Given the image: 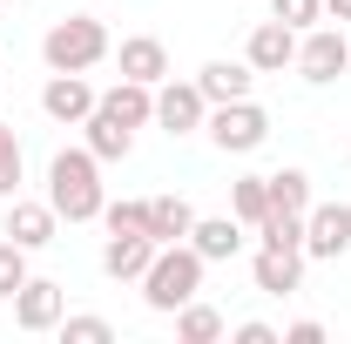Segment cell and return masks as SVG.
Returning <instances> with one entry per match:
<instances>
[{
    "mask_svg": "<svg viewBox=\"0 0 351 344\" xmlns=\"http://www.w3.org/2000/svg\"><path fill=\"white\" fill-rule=\"evenodd\" d=\"M47 203L61 223H95L101 216V162H95V149H61L54 162H47Z\"/></svg>",
    "mask_w": 351,
    "mask_h": 344,
    "instance_id": "1",
    "label": "cell"
},
{
    "mask_svg": "<svg viewBox=\"0 0 351 344\" xmlns=\"http://www.w3.org/2000/svg\"><path fill=\"white\" fill-rule=\"evenodd\" d=\"M203 270H210V263H203L196 243H162L156 263L142 270V304H149V310H162V317H176L182 304L203 291Z\"/></svg>",
    "mask_w": 351,
    "mask_h": 344,
    "instance_id": "2",
    "label": "cell"
},
{
    "mask_svg": "<svg viewBox=\"0 0 351 344\" xmlns=\"http://www.w3.org/2000/svg\"><path fill=\"white\" fill-rule=\"evenodd\" d=\"M41 61L47 75H88L95 61H108V27L95 14H68L41 34Z\"/></svg>",
    "mask_w": 351,
    "mask_h": 344,
    "instance_id": "3",
    "label": "cell"
},
{
    "mask_svg": "<svg viewBox=\"0 0 351 344\" xmlns=\"http://www.w3.org/2000/svg\"><path fill=\"white\" fill-rule=\"evenodd\" d=\"M203 129H210V142H217L223 156H250V149H263V135H270V115L243 95V101H217Z\"/></svg>",
    "mask_w": 351,
    "mask_h": 344,
    "instance_id": "4",
    "label": "cell"
},
{
    "mask_svg": "<svg viewBox=\"0 0 351 344\" xmlns=\"http://www.w3.org/2000/svg\"><path fill=\"white\" fill-rule=\"evenodd\" d=\"M345 68H351V41L338 27H304V34H298V75H304V82L324 88V82H338Z\"/></svg>",
    "mask_w": 351,
    "mask_h": 344,
    "instance_id": "5",
    "label": "cell"
},
{
    "mask_svg": "<svg viewBox=\"0 0 351 344\" xmlns=\"http://www.w3.org/2000/svg\"><path fill=\"white\" fill-rule=\"evenodd\" d=\"M351 250V203H311L304 210V257L338 263Z\"/></svg>",
    "mask_w": 351,
    "mask_h": 344,
    "instance_id": "6",
    "label": "cell"
},
{
    "mask_svg": "<svg viewBox=\"0 0 351 344\" xmlns=\"http://www.w3.org/2000/svg\"><path fill=\"white\" fill-rule=\"evenodd\" d=\"M156 122L169 135H196L203 122H210V101H203V88L196 82H156Z\"/></svg>",
    "mask_w": 351,
    "mask_h": 344,
    "instance_id": "7",
    "label": "cell"
},
{
    "mask_svg": "<svg viewBox=\"0 0 351 344\" xmlns=\"http://www.w3.org/2000/svg\"><path fill=\"white\" fill-rule=\"evenodd\" d=\"M54 230H61V216H54L47 196H7V230L0 236H14L21 250H47Z\"/></svg>",
    "mask_w": 351,
    "mask_h": 344,
    "instance_id": "8",
    "label": "cell"
},
{
    "mask_svg": "<svg viewBox=\"0 0 351 344\" xmlns=\"http://www.w3.org/2000/svg\"><path fill=\"white\" fill-rule=\"evenodd\" d=\"M243 61L257 68V75H284V68H298V27H284L277 14L250 27V41H243Z\"/></svg>",
    "mask_w": 351,
    "mask_h": 344,
    "instance_id": "9",
    "label": "cell"
},
{
    "mask_svg": "<svg viewBox=\"0 0 351 344\" xmlns=\"http://www.w3.org/2000/svg\"><path fill=\"white\" fill-rule=\"evenodd\" d=\"M95 88L82 82V75H47V88H41V115L47 122H61V129H82L88 115H95Z\"/></svg>",
    "mask_w": 351,
    "mask_h": 344,
    "instance_id": "10",
    "label": "cell"
},
{
    "mask_svg": "<svg viewBox=\"0 0 351 344\" xmlns=\"http://www.w3.org/2000/svg\"><path fill=\"white\" fill-rule=\"evenodd\" d=\"M61 317H68V304H61V284L54 277H27L14 291V324L21 331H54Z\"/></svg>",
    "mask_w": 351,
    "mask_h": 344,
    "instance_id": "11",
    "label": "cell"
},
{
    "mask_svg": "<svg viewBox=\"0 0 351 344\" xmlns=\"http://www.w3.org/2000/svg\"><path fill=\"white\" fill-rule=\"evenodd\" d=\"M250 277H257L263 297H291V291L304 284V250H277V243H263L257 257H250Z\"/></svg>",
    "mask_w": 351,
    "mask_h": 344,
    "instance_id": "12",
    "label": "cell"
},
{
    "mask_svg": "<svg viewBox=\"0 0 351 344\" xmlns=\"http://www.w3.org/2000/svg\"><path fill=\"white\" fill-rule=\"evenodd\" d=\"M115 61H122V75L142 88H156V82H169V47L156 41V34H129V41L115 47Z\"/></svg>",
    "mask_w": 351,
    "mask_h": 344,
    "instance_id": "13",
    "label": "cell"
},
{
    "mask_svg": "<svg viewBox=\"0 0 351 344\" xmlns=\"http://www.w3.org/2000/svg\"><path fill=\"white\" fill-rule=\"evenodd\" d=\"M156 250H162L156 236H108V243H101V270H108L115 284H142V270L156 263Z\"/></svg>",
    "mask_w": 351,
    "mask_h": 344,
    "instance_id": "14",
    "label": "cell"
},
{
    "mask_svg": "<svg viewBox=\"0 0 351 344\" xmlns=\"http://www.w3.org/2000/svg\"><path fill=\"white\" fill-rule=\"evenodd\" d=\"M250 82H257V68H250V61H203V68H196V88H203V101H210V108H217V101H243Z\"/></svg>",
    "mask_w": 351,
    "mask_h": 344,
    "instance_id": "15",
    "label": "cell"
},
{
    "mask_svg": "<svg viewBox=\"0 0 351 344\" xmlns=\"http://www.w3.org/2000/svg\"><path fill=\"white\" fill-rule=\"evenodd\" d=\"M82 129H88V149H95V162H129V149H135V129L122 122V115H108V108L95 101V115H88Z\"/></svg>",
    "mask_w": 351,
    "mask_h": 344,
    "instance_id": "16",
    "label": "cell"
},
{
    "mask_svg": "<svg viewBox=\"0 0 351 344\" xmlns=\"http://www.w3.org/2000/svg\"><path fill=\"white\" fill-rule=\"evenodd\" d=\"M189 243L203 250V263H230L237 250H243V223H237V216H196Z\"/></svg>",
    "mask_w": 351,
    "mask_h": 344,
    "instance_id": "17",
    "label": "cell"
},
{
    "mask_svg": "<svg viewBox=\"0 0 351 344\" xmlns=\"http://www.w3.org/2000/svg\"><path fill=\"white\" fill-rule=\"evenodd\" d=\"M189 230H196L189 196H149V236L156 243H189Z\"/></svg>",
    "mask_w": 351,
    "mask_h": 344,
    "instance_id": "18",
    "label": "cell"
},
{
    "mask_svg": "<svg viewBox=\"0 0 351 344\" xmlns=\"http://www.w3.org/2000/svg\"><path fill=\"white\" fill-rule=\"evenodd\" d=\"M101 108H108V115H122L129 129H149V122H156V88H142V82L122 75V82L101 95Z\"/></svg>",
    "mask_w": 351,
    "mask_h": 344,
    "instance_id": "19",
    "label": "cell"
},
{
    "mask_svg": "<svg viewBox=\"0 0 351 344\" xmlns=\"http://www.w3.org/2000/svg\"><path fill=\"white\" fill-rule=\"evenodd\" d=\"M263 189H270V216H304L311 203H317L304 169H277V175H263Z\"/></svg>",
    "mask_w": 351,
    "mask_h": 344,
    "instance_id": "20",
    "label": "cell"
},
{
    "mask_svg": "<svg viewBox=\"0 0 351 344\" xmlns=\"http://www.w3.org/2000/svg\"><path fill=\"white\" fill-rule=\"evenodd\" d=\"M223 331H230V324H223L217 304H196V297H189L182 310H176V338H182V344H217Z\"/></svg>",
    "mask_w": 351,
    "mask_h": 344,
    "instance_id": "21",
    "label": "cell"
},
{
    "mask_svg": "<svg viewBox=\"0 0 351 344\" xmlns=\"http://www.w3.org/2000/svg\"><path fill=\"white\" fill-rule=\"evenodd\" d=\"M230 216H237L243 230H257L263 216H270V189H263V175H237V182H230Z\"/></svg>",
    "mask_w": 351,
    "mask_h": 344,
    "instance_id": "22",
    "label": "cell"
},
{
    "mask_svg": "<svg viewBox=\"0 0 351 344\" xmlns=\"http://www.w3.org/2000/svg\"><path fill=\"white\" fill-rule=\"evenodd\" d=\"M101 223H108V236H149V203H135V196L101 203Z\"/></svg>",
    "mask_w": 351,
    "mask_h": 344,
    "instance_id": "23",
    "label": "cell"
},
{
    "mask_svg": "<svg viewBox=\"0 0 351 344\" xmlns=\"http://www.w3.org/2000/svg\"><path fill=\"white\" fill-rule=\"evenodd\" d=\"M21 169H27V156H21V135L0 122V203H7V196H21Z\"/></svg>",
    "mask_w": 351,
    "mask_h": 344,
    "instance_id": "24",
    "label": "cell"
},
{
    "mask_svg": "<svg viewBox=\"0 0 351 344\" xmlns=\"http://www.w3.org/2000/svg\"><path fill=\"white\" fill-rule=\"evenodd\" d=\"M257 243H277V250H304V216H263Z\"/></svg>",
    "mask_w": 351,
    "mask_h": 344,
    "instance_id": "25",
    "label": "cell"
},
{
    "mask_svg": "<svg viewBox=\"0 0 351 344\" xmlns=\"http://www.w3.org/2000/svg\"><path fill=\"white\" fill-rule=\"evenodd\" d=\"M27 284V250L14 243V236H0V297L14 304V291Z\"/></svg>",
    "mask_w": 351,
    "mask_h": 344,
    "instance_id": "26",
    "label": "cell"
},
{
    "mask_svg": "<svg viewBox=\"0 0 351 344\" xmlns=\"http://www.w3.org/2000/svg\"><path fill=\"white\" fill-rule=\"evenodd\" d=\"M54 331H61L68 344H108V338H115V324H108V317H61Z\"/></svg>",
    "mask_w": 351,
    "mask_h": 344,
    "instance_id": "27",
    "label": "cell"
},
{
    "mask_svg": "<svg viewBox=\"0 0 351 344\" xmlns=\"http://www.w3.org/2000/svg\"><path fill=\"white\" fill-rule=\"evenodd\" d=\"M270 14H277L284 27H298V34H304V27L324 21V0H270Z\"/></svg>",
    "mask_w": 351,
    "mask_h": 344,
    "instance_id": "28",
    "label": "cell"
},
{
    "mask_svg": "<svg viewBox=\"0 0 351 344\" xmlns=\"http://www.w3.org/2000/svg\"><path fill=\"white\" fill-rule=\"evenodd\" d=\"M284 344H324V324H317V317H298V324L284 331Z\"/></svg>",
    "mask_w": 351,
    "mask_h": 344,
    "instance_id": "29",
    "label": "cell"
},
{
    "mask_svg": "<svg viewBox=\"0 0 351 344\" xmlns=\"http://www.w3.org/2000/svg\"><path fill=\"white\" fill-rule=\"evenodd\" d=\"M230 338H237V344H277V331H270V324H257V317H250V324H237Z\"/></svg>",
    "mask_w": 351,
    "mask_h": 344,
    "instance_id": "30",
    "label": "cell"
},
{
    "mask_svg": "<svg viewBox=\"0 0 351 344\" xmlns=\"http://www.w3.org/2000/svg\"><path fill=\"white\" fill-rule=\"evenodd\" d=\"M324 14L331 21H351V0H324Z\"/></svg>",
    "mask_w": 351,
    "mask_h": 344,
    "instance_id": "31",
    "label": "cell"
}]
</instances>
